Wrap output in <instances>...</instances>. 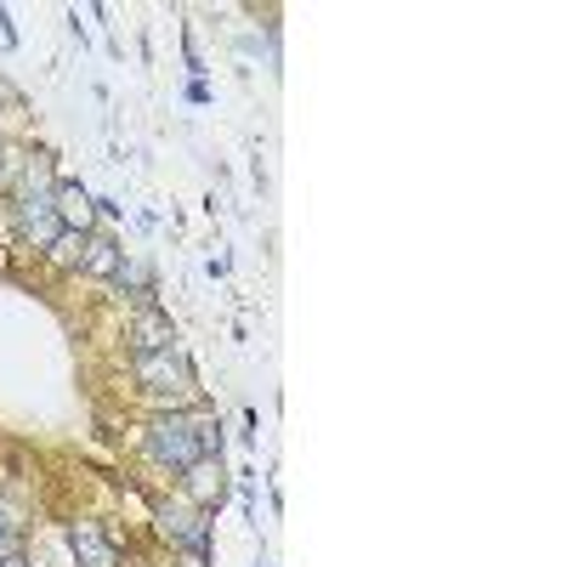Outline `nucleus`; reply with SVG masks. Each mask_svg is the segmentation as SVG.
<instances>
[{
    "instance_id": "1",
    "label": "nucleus",
    "mask_w": 567,
    "mask_h": 567,
    "mask_svg": "<svg viewBox=\"0 0 567 567\" xmlns=\"http://www.w3.org/2000/svg\"><path fill=\"white\" fill-rule=\"evenodd\" d=\"M205 414L199 409H159L148 420V432H142V449H148V460L159 471H171V477H182L187 465L205 460V437H199Z\"/></svg>"
},
{
    "instance_id": "9",
    "label": "nucleus",
    "mask_w": 567,
    "mask_h": 567,
    "mask_svg": "<svg viewBox=\"0 0 567 567\" xmlns=\"http://www.w3.org/2000/svg\"><path fill=\"white\" fill-rule=\"evenodd\" d=\"M120 267H125L120 239H109V233H85V261H80V272H91V278H120Z\"/></svg>"
},
{
    "instance_id": "4",
    "label": "nucleus",
    "mask_w": 567,
    "mask_h": 567,
    "mask_svg": "<svg viewBox=\"0 0 567 567\" xmlns=\"http://www.w3.org/2000/svg\"><path fill=\"white\" fill-rule=\"evenodd\" d=\"M12 221H18V233L34 245V250H52V239L63 233V221H58V205H52V187H34V182H23L18 194H12Z\"/></svg>"
},
{
    "instance_id": "3",
    "label": "nucleus",
    "mask_w": 567,
    "mask_h": 567,
    "mask_svg": "<svg viewBox=\"0 0 567 567\" xmlns=\"http://www.w3.org/2000/svg\"><path fill=\"white\" fill-rule=\"evenodd\" d=\"M154 534H159L171 550H187V561H194V567L210 561V511L187 505L182 494L165 499V505H154Z\"/></svg>"
},
{
    "instance_id": "2",
    "label": "nucleus",
    "mask_w": 567,
    "mask_h": 567,
    "mask_svg": "<svg viewBox=\"0 0 567 567\" xmlns=\"http://www.w3.org/2000/svg\"><path fill=\"white\" fill-rule=\"evenodd\" d=\"M131 374H136V386L159 398L165 409H187L199 398V381H194V363H187L176 347L171 352H131Z\"/></svg>"
},
{
    "instance_id": "10",
    "label": "nucleus",
    "mask_w": 567,
    "mask_h": 567,
    "mask_svg": "<svg viewBox=\"0 0 567 567\" xmlns=\"http://www.w3.org/2000/svg\"><path fill=\"white\" fill-rule=\"evenodd\" d=\"M45 256H52L58 267H80V261H85V233H69V227H63L58 239H52V250H45Z\"/></svg>"
},
{
    "instance_id": "7",
    "label": "nucleus",
    "mask_w": 567,
    "mask_h": 567,
    "mask_svg": "<svg viewBox=\"0 0 567 567\" xmlns=\"http://www.w3.org/2000/svg\"><path fill=\"white\" fill-rule=\"evenodd\" d=\"M52 205H58V221L69 233H91V221H97V199L80 182H52Z\"/></svg>"
},
{
    "instance_id": "5",
    "label": "nucleus",
    "mask_w": 567,
    "mask_h": 567,
    "mask_svg": "<svg viewBox=\"0 0 567 567\" xmlns=\"http://www.w3.org/2000/svg\"><path fill=\"white\" fill-rule=\"evenodd\" d=\"M69 556L74 567H120V545L103 523H91V516H80V523H69Z\"/></svg>"
},
{
    "instance_id": "6",
    "label": "nucleus",
    "mask_w": 567,
    "mask_h": 567,
    "mask_svg": "<svg viewBox=\"0 0 567 567\" xmlns=\"http://www.w3.org/2000/svg\"><path fill=\"white\" fill-rule=\"evenodd\" d=\"M176 494H182L187 505H199V511H210V516H216V505H221V494H227V471H221V460H199V465H187Z\"/></svg>"
},
{
    "instance_id": "8",
    "label": "nucleus",
    "mask_w": 567,
    "mask_h": 567,
    "mask_svg": "<svg viewBox=\"0 0 567 567\" xmlns=\"http://www.w3.org/2000/svg\"><path fill=\"white\" fill-rule=\"evenodd\" d=\"M176 347V323L159 307H142L131 318V352H171Z\"/></svg>"
}]
</instances>
